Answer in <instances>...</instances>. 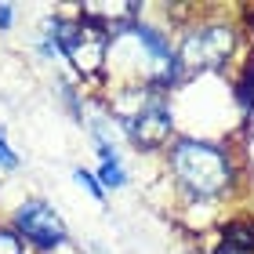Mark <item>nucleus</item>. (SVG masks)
<instances>
[{"label": "nucleus", "mask_w": 254, "mask_h": 254, "mask_svg": "<svg viewBox=\"0 0 254 254\" xmlns=\"http://www.w3.org/2000/svg\"><path fill=\"white\" fill-rule=\"evenodd\" d=\"M164 178L182 203V222H192V214L203 211V222L211 229L214 211L240 189V164L225 138L178 131L164 149Z\"/></svg>", "instance_id": "1"}, {"label": "nucleus", "mask_w": 254, "mask_h": 254, "mask_svg": "<svg viewBox=\"0 0 254 254\" xmlns=\"http://www.w3.org/2000/svg\"><path fill=\"white\" fill-rule=\"evenodd\" d=\"M106 55H109V29L95 18H84L80 15V29H76V40L69 48V69H73V80L87 87H102L106 80Z\"/></svg>", "instance_id": "4"}, {"label": "nucleus", "mask_w": 254, "mask_h": 254, "mask_svg": "<svg viewBox=\"0 0 254 254\" xmlns=\"http://www.w3.org/2000/svg\"><path fill=\"white\" fill-rule=\"evenodd\" d=\"M15 18H18V7L15 4H0V33H7L11 26H15Z\"/></svg>", "instance_id": "10"}, {"label": "nucleus", "mask_w": 254, "mask_h": 254, "mask_svg": "<svg viewBox=\"0 0 254 254\" xmlns=\"http://www.w3.org/2000/svg\"><path fill=\"white\" fill-rule=\"evenodd\" d=\"M95 178L102 182V189H106V192H117V189H124L127 182H131V175H127V164H124V156H120V160H98Z\"/></svg>", "instance_id": "7"}, {"label": "nucleus", "mask_w": 254, "mask_h": 254, "mask_svg": "<svg viewBox=\"0 0 254 254\" xmlns=\"http://www.w3.org/2000/svg\"><path fill=\"white\" fill-rule=\"evenodd\" d=\"M59 95H62V106H65V113H69V117H73L80 127H84V117H87V98L80 95V80L59 76Z\"/></svg>", "instance_id": "6"}, {"label": "nucleus", "mask_w": 254, "mask_h": 254, "mask_svg": "<svg viewBox=\"0 0 254 254\" xmlns=\"http://www.w3.org/2000/svg\"><path fill=\"white\" fill-rule=\"evenodd\" d=\"M192 15V7H189ZM186 15V26L175 37V65L186 84L200 76H225L233 65L247 59L244 51V22L218 18L214 7H196V18Z\"/></svg>", "instance_id": "2"}, {"label": "nucleus", "mask_w": 254, "mask_h": 254, "mask_svg": "<svg viewBox=\"0 0 254 254\" xmlns=\"http://www.w3.org/2000/svg\"><path fill=\"white\" fill-rule=\"evenodd\" d=\"M73 182H76V186L84 189V192H87L95 203H109V192L102 189V182L95 178V171H87V167H76V171H73Z\"/></svg>", "instance_id": "8"}, {"label": "nucleus", "mask_w": 254, "mask_h": 254, "mask_svg": "<svg viewBox=\"0 0 254 254\" xmlns=\"http://www.w3.org/2000/svg\"><path fill=\"white\" fill-rule=\"evenodd\" d=\"M18 167H22V156H18V149L11 145L7 127L0 124V175H15Z\"/></svg>", "instance_id": "9"}, {"label": "nucleus", "mask_w": 254, "mask_h": 254, "mask_svg": "<svg viewBox=\"0 0 254 254\" xmlns=\"http://www.w3.org/2000/svg\"><path fill=\"white\" fill-rule=\"evenodd\" d=\"M7 225L15 229V236L26 244V251L37 254H55L59 247L69 244V225L44 196H29L18 207H11Z\"/></svg>", "instance_id": "3"}, {"label": "nucleus", "mask_w": 254, "mask_h": 254, "mask_svg": "<svg viewBox=\"0 0 254 254\" xmlns=\"http://www.w3.org/2000/svg\"><path fill=\"white\" fill-rule=\"evenodd\" d=\"M207 254H254V222L251 218H233L214 229V244Z\"/></svg>", "instance_id": "5"}]
</instances>
